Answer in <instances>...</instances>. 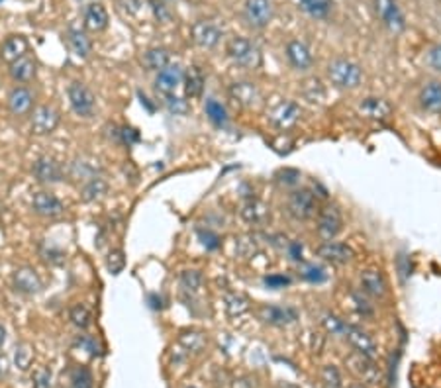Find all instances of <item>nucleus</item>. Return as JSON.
Wrapping results in <instances>:
<instances>
[{
    "instance_id": "nucleus-1",
    "label": "nucleus",
    "mask_w": 441,
    "mask_h": 388,
    "mask_svg": "<svg viewBox=\"0 0 441 388\" xmlns=\"http://www.w3.org/2000/svg\"><path fill=\"white\" fill-rule=\"evenodd\" d=\"M326 73H328L332 87L337 91H355L361 87L363 79H365L361 65L346 57H337L334 61H330Z\"/></svg>"
},
{
    "instance_id": "nucleus-2",
    "label": "nucleus",
    "mask_w": 441,
    "mask_h": 388,
    "mask_svg": "<svg viewBox=\"0 0 441 388\" xmlns=\"http://www.w3.org/2000/svg\"><path fill=\"white\" fill-rule=\"evenodd\" d=\"M226 54L238 67L247 69V71H255L263 65V55L259 52V47L241 36L227 40Z\"/></svg>"
},
{
    "instance_id": "nucleus-3",
    "label": "nucleus",
    "mask_w": 441,
    "mask_h": 388,
    "mask_svg": "<svg viewBox=\"0 0 441 388\" xmlns=\"http://www.w3.org/2000/svg\"><path fill=\"white\" fill-rule=\"evenodd\" d=\"M320 204L314 194V190L310 188H293V192L286 198V212L296 222H308L312 218L318 216Z\"/></svg>"
},
{
    "instance_id": "nucleus-4",
    "label": "nucleus",
    "mask_w": 441,
    "mask_h": 388,
    "mask_svg": "<svg viewBox=\"0 0 441 388\" xmlns=\"http://www.w3.org/2000/svg\"><path fill=\"white\" fill-rule=\"evenodd\" d=\"M316 231L321 241L335 240L343 231V212L337 204H324L316 216Z\"/></svg>"
},
{
    "instance_id": "nucleus-5",
    "label": "nucleus",
    "mask_w": 441,
    "mask_h": 388,
    "mask_svg": "<svg viewBox=\"0 0 441 388\" xmlns=\"http://www.w3.org/2000/svg\"><path fill=\"white\" fill-rule=\"evenodd\" d=\"M69 104L73 112L80 118H91L96 112V96L94 93L80 80H73L67 87Z\"/></svg>"
},
{
    "instance_id": "nucleus-6",
    "label": "nucleus",
    "mask_w": 441,
    "mask_h": 388,
    "mask_svg": "<svg viewBox=\"0 0 441 388\" xmlns=\"http://www.w3.org/2000/svg\"><path fill=\"white\" fill-rule=\"evenodd\" d=\"M373 10L388 32L402 34L406 30V18L396 0H373Z\"/></svg>"
},
{
    "instance_id": "nucleus-7",
    "label": "nucleus",
    "mask_w": 441,
    "mask_h": 388,
    "mask_svg": "<svg viewBox=\"0 0 441 388\" xmlns=\"http://www.w3.org/2000/svg\"><path fill=\"white\" fill-rule=\"evenodd\" d=\"M59 122H61V114L57 108L49 106V104H41L32 112L30 132L38 137L52 135L59 128Z\"/></svg>"
},
{
    "instance_id": "nucleus-8",
    "label": "nucleus",
    "mask_w": 441,
    "mask_h": 388,
    "mask_svg": "<svg viewBox=\"0 0 441 388\" xmlns=\"http://www.w3.org/2000/svg\"><path fill=\"white\" fill-rule=\"evenodd\" d=\"M359 288L367 298L385 300L388 296V281L378 267H365L359 275Z\"/></svg>"
},
{
    "instance_id": "nucleus-9",
    "label": "nucleus",
    "mask_w": 441,
    "mask_h": 388,
    "mask_svg": "<svg viewBox=\"0 0 441 388\" xmlns=\"http://www.w3.org/2000/svg\"><path fill=\"white\" fill-rule=\"evenodd\" d=\"M273 2L271 0H245L243 4V20L253 30H263L273 20Z\"/></svg>"
},
{
    "instance_id": "nucleus-10",
    "label": "nucleus",
    "mask_w": 441,
    "mask_h": 388,
    "mask_svg": "<svg viewBox=\"0 0 441 388\" xmlns=\"http://www.w3.org/2000/svg\"><path fill=\"white\" fill-rule=\"evenodd\" d=\"M300 118H302V108H300V104H296L294 100H284V102L273 108L271 114H269L271 126L281 130V132L293 130L294 126L300 122Z\"/></svg>"
},
{
    "instance_id": "nucleus-11",
    "label": "nucleus",
    "mask_w": 441,
    "mask_h": 388,
    "mask_svg": "<svg viewBox=\"0 0 441 388\" xmlns=\"http://www.w3.org/2000/svg\"><path fill=\"white\" fill-rule=\"evenodd\" d=\"M346 365H348L349 371L361 380L363 385H376L378 383V376H381L378 367H376L374 359H369L367 355L353 351L351 355H348Z\"/></svg>"
},
{
    "instance_id": "nucleus-12",
    "label": "nucleus",
    "mask_w": 441,
    "mask_h": 388,
    "mask_svg": "<svg viewBox=\"0 0 441 388\" xmlns=\"http://www.w3.org/2000/svg\"><path fill=\"white\" fill-rule=\"evenodd\" d=\"M316 255L320 257L321 261L332 263V265H348L353 261L355 251L351 249V245L343 243V241H321L320 245L316 247Z\"/></svg>"
},
{
    "instance_id": "nucleus-13",
    "label": "nucleus",
    "mask_w": 441,
    "mask_h": 388,
    "mask_svg": "<svg viewBox=\"0 0 441 388\" xmlns=\"http://www.w3.org/2000/svg\"><path fill=\"white\" fill-rule=\"evenodd\" d=\"M32 173L41 185H57L65 179L63 165L49 155H41L40 159H36L34 167H32Z\"/></svg>"
},
{
    "instance_id": "nucleus-14",
    "label": "nucleus",
    "mask_w": 441,
    "mask_h": 388,
    "mask_svg": "<svg viewBox=\"0 0 441 388\" xmlns=\"http://www.w3.org/2000/svg\"><path fill=\"white\" fill-rule=\"evenodd\" d=\"M227 94L234 102H238L243 108H255L261 100L263 94L259 91V87L251 82V80H236L227 87Z\"/></svg>"
},
{
    "instance_id": "nucleus-15",
    "label": "nucleus",
    "mask_w": 441,
    "mask_h": 388,
    "mask_svg": "<svg viewBox=\"0 0 441 388\" xmlns=\"http://www.w3.org/2000/svg\"><path fill=\"white\" fill-rule=\"evenodd\" d=\"M34 102H36V96L24 84H18V87L10 89V93L6 96L8 110L16 118H24L27 114H32V110H36Z\"/></svg>"
},
{
    "instance_id": "nucleus-16",
    "label": "nucleus",
    "mask_w": 441,
    "mask_h": 388,
    "mask_svg": "<svg viewBox=\"0 0 441 388\" xmlns=\"http://www.w3.org/2000/svg\"><path fill=\"white\" fill-rule=\"evenodd\" d=\"M357 112L365 120L388 122L392 116V104L387 98H381V96H365L357 104Z\"/></svg>"
},
{
    "instance_id": "nucleus-17",
    "label": "nucleus",
    "mask_w": 441,
    "mask_h": 388,
    "mask_svg": "<svg viewBox=\"0 0 441 388\" xmlns=\"http://www.w3.org/2000/svg\"><path fill=\"white\" fill-rule=\"evenodd\" d=\"M32 208H34V212L38 216L49 218V220L61 218V216L65 214V204L59 201L54 192H49V190L36 192L34 198H32Z\"/></svg>"
},
{
    "instance_id": "nucleus-18",
    "label": "nucleus",
    "mask_w": 441,
    "mask_h": 388,
    "mask_svg": "<svg viewBox=\"0 0 441 388\" xmlns=\"http://www.w3.org/2000/svg\"><path fill=\"white\" fill-rule=\"evenodd\" d=\"M418 104L422 112L431 116H441V80L431 79L422 84L418 93Z\"/></svg>"
},
{
    "instance_id": "nucleus-19",
    "label": "nucleus",
    "mask_w": 441,
    "mask_h": 388,
    "mask_svg": "<svg viewBox=\"0 0 441 388\" xmlns=\"http://www.w3.org/2000/svg\"><path fill=\"white\" fill-rule=\"evenodd\" d=\"M185 80V69L177 63H171L167 67L157 73L155 77V91L161 94V96H169V94L177 93V89L183 84Z\"/></svg>"
},
{
    "instance_id": "nucleus-20",
    "label": "nucleus",
    "mask_w": 441,
    "mask_h": 388,
    "mask_svg": "<svg viewBox=\"0 0 441 388\" xmlns=\"http://www.w3.org/2000/svg\"><path fill=\"white\" fill-rule=\"evenodd\" d=\"M190 36L192 41L201 47V49H214L216 45L222 40V30L206 20H199L190 27Z\"/></svg>"
},
{
    "instance_id": "nucleus-21",
    "label": "nucleus",
    "mask_w": 441,
    "mask_h": 388,
    "mask_svg": "<svg viewBox=\"0 0 441 388\" xmlns=\"http://www.w3.org/2000/svg\"><path fill=\"white\" fill-rule=\"evenodd\" d=\"M12 286L18 293H22V295L34 296L41 293L43 281H41V277L38 275L36 269L20 267L12 273Z\"/></svg>"
},
{
    "instance_id": "nucleus-22",
    "label": "nucleus",
    "mask_w": 441,
    "mask_h": 388,
    "mask_svg": "<svg viewBox=\"0 0 441 388\" xmlns=\"http://www.w3.org/2000/svg\"><path fill=\"white\" fill-rule=\"evenodd\" d=\"M346 339L349 341V345L353 347V351L367 355L369 359H376L378 357V345H376V341L363 328H359V326L349 323L348 332H346Z\"/></svg>"
},
{
    "instance_id": "nucleus-23",
    "label": "nucleus",
    "mask_w": 441,
    "mask_h": 388,
    "mask_svg": "<svg viewBox=\"0 0 441 388\" xmlns=\"http://www.w3.org/2000/svg\"><path fill=\"white\" fill-rule=\"evenodd\" d=\"M284 54H286V61L291 63V67H293L294 71L306 73V71H310L312 65H314V55H312L310 47H308L304 41H289Z\"/></svg>"
},
{
    "instance_id": "nucleus-24",
    "label": "nucleus",
    "mask_w": 441,
    "mask_h": 388,
    "mask_svg": "<svg viewBox=\"0 0 441 388\" xmlns=\"http://www.w3.org/2000/svg\"><path fill=\"white\" fill-rule=\"evenodd\" d=\"M257 318L269 323V326H289L296 320V312L293 308H286V306H277V304H263L261 308L257 310Z\"/></svg>"
},
{
    "instance_id": "nucleus-25",
    "label": "nucleus",
    "mask_w": 441,
    "mask_h": 388,
    "mask_svg": "<svg viewBox=\"0 0 441 388\" xmlns=\"http://www.w3.org/2000/svg\"><path fill=\"white\" fill-rule=\"evenodd\" d=\"M100 171H102V165L93 157H77L69 163V179L80 181V183H87L89 179L100 174Z\"/></svg>"
},
{
    "instance_id": "nucleus-26",
    "label": "nucleus",
    "mask_w": 441,
    "mask_h": 388,
    "mask_svg": "<svg viewBox=\"0 0 441 388\" xmlns=\"http://www.w3.org/2000/svg\"><path fill=\"white\" fill-rule=\"evenodd\" d=\"M108 181L102 179L100 174H96L93 179H89L87 183L80 185V201L84 204H94V202H100L108 194Z\"/></svg>"
},
{
    "instance_id": "nucleus-27",
    "label": "nucleus",
    "mask_w": 441,
    "mask_h": 388,
    "mask_svg": "<svg viewBox=\"0 0 441 388\" xmlns=\"http://www.w3.org/2000/svg\"><path fill=\"white\" fill-rule=\"evenodd\" d=\"M108 22H110V18H108V10L104 8V4L91 2L87 6V10H84V27L89 32H94V34L104 32L108 27Z\"/></svg>"
},
{
    "instance_id": "nucleus-28",
    "label": "nucleus",
    "mask_w": 441,
    "mask_h": 388,
    "mask_svg": "<svg viewBox=\"0 0 441 388\" xmlns=\"http://www.w3.org/2000/svg\"><path fill=\"white\" fill-rule=\"evenodd\" d=\"M241 218L247 222V224H251V226H265L269 220H271V212H269V208L263 204V202L259 201H247L243 206H241Z\"/></svg>"
},
{
    "instance_id": "nucleus-29",
    "label": "nucleus",
    "mask_w": 441,
    "mask_h": 388,
    "mask_svg": "<svg viewBox=\"0 0 441 388\" xmlns=\"http://www.w3.org/2000/svg\"><path fill=\"white\" fill-rule=\"evenodd\" d=\"M27 54V40L24 36H10L8 40L2 43L0 47V59L4 63H14L22 57H26Z\"/></svg>"
},
{
    "instance_id": "nucleus-30",
    "label": "nucleus",
    "mask_w": 441,
    "mask_h": 388,
    "mask_svg": "<svg viewBox=\"0 0 441 388\" xmlns=\"http://www.w3.org/2000/svg\"><path fill=\"white\" fill-rule=\"evenodd\" d=\"M36 73H38L36 61L30 59L27 55L8 65V75H10V79H12L14 82H18V84H26L30 80H34L36 79Z\"/></svg>"
},
{
    "instance_id": "nucleus-31",
    "label": "nucleus",
    "mask_w": 441,
    "mask_h": 388,
    "mask_svg": "<svg viewBox=\"0 0 441 388\" xmlns=\"http://www.w3.org/2000/svg\"><path fill=\"white\" fill-rule=\"evenodd\" d=\"M185 98H201L202 91H204V84H206V75L199 65H192L185 71Z\"/></svg>"
},
{
    "instance_id": "nucleus-32",
    "label": "nucleus",
    "mask_w": 441,
    "mask_h": 388,
    "mask_svg": "<svg viewBox=\"0 0 441 388\" xmlns=\"http://www.w3.org/2000/svg\"><path fill=\"white\" fill-rule=\"evenodd\" d=\"M179 345L185 349L190 355H199L208 345V337L199 330H187L179 335Z\"/></svg>"
},
{
    "instance_id": "nucleus-33",
    "label": "nucleus",
    "mask_w": 441,
    "mask_h": 388,
    "mask_svg": "<svg viewBox=\"0 0 441 388\" xmlns=\"http://www.w3.org/2000/svg\"><path fill=\"white\" fill-rule=\"evenodd\" d=\"M171 65V54L169 49L165 47H151L144 54V67L147 71H153V73H159L163 69Z\"/></svg>"
},
{
    "instance_id": "nucleus-34",
    "label": "nucleus",
    "mask_w": 441,
    "mask_h": 388,
    "mask_svg": "<svg viewBox=\"0 0 441 388\" xmlns=\"http://www.w3.org/2000/svg\"><path fill=\"white\" fill-rule=\"evenodd\" d=\"M67 41H69V47H71V52L80 57V59H84V57H89L91 52H93V43L89 40V36L82 32V30H77V27H71L67 34Z\"/></svg>"
},
{
    "instance_id": "nucleus-35",
    "label": "nucleus",
    "mask_w": 441,
    "mask_h": 388,
    "mask_svg": "<svg viewBox=\"0 0 441 388\" xmlns=\"http://www.w3.org/2000/svg\"><path fill=\"white\" fill-rule=\"evenodd\" d=\"M69 320L79 330H89L93 326V312H91V308L87 304L77 302V304H73L71 310H69Z\"/></svg>"
},
{
    "instance_id": "nucleus-36",
    "label": "nucleus",
    "mask_w": 441,
    "mask_h": 388,
    "mask_svg": "<svg viewBox=\"0 0 441 388\" xmlns=\"http://www.w3.org/2000/svg\"><path fill=\"white\" fill-rule=\"evenodd\" d=\"M298 4L308 16L321 20V18H328V14L332 12L334 0H298Z\"/></svg>"
},
{
    "instance_id": "nucleus-37",
    "label": "nucleus",
    "mask_w": 441,
    "mask_h": 388,
    "mask_svg": "<svg viewBox=\"0 0 441 388\" xmlns=\"http://www.w3.org/2000/svg\"><path fill=\"white\" fill-rule=\"evenodd\" d=\"M204 112H206L208 120L212 122L214 126H218V128H226L227 122H229L226 106H224L222 102H218L216 98H208V100H206V104H204Z\"/></svg>"
},
{
    "instance_id": "nucleus-38",
    "label": "nucleus",
    "mask_w": 441,
    "mask_h": 388,
    "mask_svg": "<svg viewBox=\"0 0 441 388\" xmlns=\"http://www.w3.org/2000/svg\"><path fill=\"white\" fill-rule=\"evenodd\" d=\"M179 282H181V286L187 293L196 295L202 288V284H204V275H202V271H199V269H185L181 273V277H179Z\"/></svg>"
},
{
    "instance_id": "nucleus-39",
    "label": "nucleus",
    "mask_w": 441,
    "mask_h": 388,
    "mask_svg": "<svg viewBox=\"0 0 441 388\" xmlns=\"http://www.w3.org/2000/svg\"><path fill=\"white\" fill-rule=\"evenodd\" d=\"M224 304H226V312L229 318H241L243 314L249 312V300L243 295H238V293L227 295Z\"/></svg>"
},
{
    "instance_id": "nucleus-40",
    "label": "nucleus",
    "mask_w": 441,
    "mask_h": 388,
    "mask_svg": "<svg viewBox=\"0 0 441 388\" xmlns=\"http://www.w3.org/2000/svg\"><path fill=\"white\" fill-rule=\"evenodd\" d=\"M321 326L328 334L337 335V337H346V332H348L349 323L346 320H341L339 316H335L332 312H326L321 316Z\"/></svg>"
},
{
    "instance_id": "nucleus-41",
    "label": "nucleus",
    "mask_w": 441,
    "mask_h": 388,
    "mask_svg": "<svg viewBox=\"0 0 441 388\" xmlns=\"http://www.w3.org/2000/svg\"><path fill=\"white\" fill-rule=\"evenodd\" d=\"M321 388H343V376L335 365H324L320 371Z\"/></svg>"
},
{
    "instance_id": "nucleus-42",
    "label": "nucleus",
    "mask_w": 441,
    "mask_h": 388,
    "mask_svg": "<svg viewBox=\"0 0 441 388\" xmlns=\"http://www.w3.org/2000/svg\"><path fill=\"white\" fill-rule=\"evenodd\" d=\"M163 104L169 110V114L174 116H187L190 112V102L183 96H177V94H169V96H163Z\"/></svg>"
},
{
    "instance_id": "nucleus-43",
    "label": "nucleus",
    "mask_w": 441,
    "mask_h": 388,
    "mask_svg": "<svg viewBox=\"0 0 441 388\" xmlns=\"http://www.w3.org/2000/svg\"><path fill=\"white\" fill-rule=\"evenodd\" d=\"M34 359H36L34 349H32V345H27V343L18 345L16 351H14V365H16V369H20V371H27V369L32 367Z\"/></svg>"
},
{
    "instance_id": "nucleus-44",
    "label": "nucleus",
    "mask_w": 441,
    "mask_h": 388,
    "mask_svg": "<svg viewBox=\"0 0 441 388\" xmlns=\"http://www.w3.org/2000/svg\"><path fill=\"white\" fill-rule=\"evenodd\" d=\"M71 388H94V376L87 367H75L71 371Z\"/></svg>"
},
{
    "instance_id": "nucleus-45",
    "label": "nucleus",
    "mask_w": 441,
    "mask_h": 388,
    "mask_svg": "<svg viewBox=\"0 0 441 388\" xmlns=\"http://www.w3.org/2000/svg\"><path fill=\"white\" fill-rule=\"evenodd\" d=\"M126 267V255L122 249H110L106 255V271L110 275H120Z\"/></svg>"
},
{
    "instance_id": "nucleus-46",
    "label": "nucleus",
    "mask_w": 441,
    "mask_h": 388,
    "mask_svg": "<svg viewBox=\"0 0 441 388\" xmlns=\"http://www.w3.org/2000/svg\"><path fill=\"white\" fill-rule=\"evenodd\" d=\"M54 387V371L49 367H40L34 378H32V388H52Z\"/></svg>"
},
{
    "instance_id": "nucleus-47",
    "label": "nucleus",
    "mask_w": 441,
    "mask_h": 388,
    "mask_svg": "<svg viewBox=\"0 0 441 388\" xmlns=\"http://www.w3.org/2000/svg\"><path fill=\"white\" fill-rule=\"evenodd\" d=\"M75 343H77L82 351H87L89 355H93V357H100V355H102L100 343H98L94 337H91V335H79Z\"/></svg>"
},
{
    "instance_id": "nucleus-48",
    "label": "nucleus",
    "mask_w": 441,
    "mask_h": 388,
    "mask_svg": "<svg viewBox=\"0 0 441 388\" xmlns=\"http://www.w3.org/2000/svg\"><path fill=\"white\" fill-rule=\"evenodd\" d=\"M277 183H281L284 187L296 188V185L300 183V173L296 169H282L277 173Z\"/></svg>"
},
{
    "instance_id": "nucleus-49",
    "label": "nucleus",
    "mask_w": 441,
    "mask_h": 388,
    "mask_svg": "<svg viewBox=\"0 0 441 388\" xmlns=\"http://www.w3.org/2000/svg\"><path fill=\"white\" fill-rule=\"evenodd\" d=\"M426 63L436 73H441V43H436V45L429 47L428 54H426Z\"/></svg>"
},
{
    "instance_id": "nucleus-50",
    "label": "nucleus",
    "mask_w": 441,
    "mask_h": 388,
    "mask_svg": "<svg viewBox=\"0 0 441 388\" xmlns=\"http://www.w3.org/2000/svg\"><path fill=\"white\" fill-rule=\"evenodd\" d=\"M263 282H265V286H269V288L279 290V288L289 286V284H291V279H289V277H284V275H269V277L263 279Z\"/></svg>"
},
{
    "instance_id": "nucleus-51",
    "label": "nucleus",
    "mask_w": 441,
    "mask_h": 388,
    "mask_svg": "<svg viewBox=\"0 0 441 388\" xmlns=\"http://www.w3.org/2000/svg\"><path fill=\"white\" fill-rule=\"evenodd\" d=\"M199 238H201L202 245L206 247V249H218V245H220V240H218V236H216L214 231H210V229H199Z\"/></svg>"
},
{
    "instance_id": "nucleus-52",
    "label": "nucleus",
    "mask_w": 441,
    "mask_h": 388,
    "mask_svg": "<svg viewBox=\"0 0 441 388\" xmlns=\"http://www.w3.org/2000/svg\"><path fill=\"white\" fill-rule=\"evenodd\" d=\"M304 279H308L310 282H321L326 281V273H324V269L320 267H310L304 273Z\"/></svg>"
},
{
    "instance_id": "nucleus-53",
    "label": "nucleus",
    "mask_w": 441,
    "mask_h": 388,
    "mask_svg": "<svg viewBox=\"0 0 441 388\" xmlns=\"http://www.w3.org/2000/svg\"><path fill=\"white\" fill-rule=\"evenodd\" d=\"M231 388H255V380L251 376H240L231 380Z\"/></svg>"
},
{
    "instance_id": "nucleus-54",
    "label": "nucleus",
    "mask_w": 441,
    "mask_h": 388,
    "mask_svg": "<svg viewBox=\"0 0 441 388\" xmlns=\"http://www.w3.org/2000/svg\"><path fill=\"white\" fill-rule=\"evenodd\" d=\"M289 253H291V257H293L294 261H300V259H302V245L293 241V243L289 245Z\"/></svg>"
},
{
    "instance_id": "nucleus-55",
    "label": "nucleus",
    "mask_w": 441,
    "mask_h": 388,
    "mask_svg": "<svg viewBox=\"0 0 441 388\" xmlns=\"http://www.w3.org/2000/svg\"><path fill=\"white\" fill-rule=\"evenodd\" d=\"M4 341H6V330L2 328V323H0V349L4 345Z\"/></svg>"
},
{
    "instance_id": "nucleus-56",
    "label": "nucleus",
    "mask_w": 441,
    "mask_h": 388,
    "mask_svg": "<svg viewBox=\"0 0 441 388\" xmlns=\"http://www.w3.org/2000/svg\"><path fill=\"white\" fill-rule=\"evenodd\" d=\"M187 388H199V387H187Z\"/></svg>"
}]
</instances>
